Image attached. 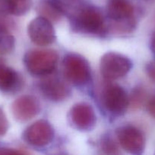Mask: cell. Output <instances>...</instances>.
Returning a JSON list of instances; mask_svg holds the SVG:
<instances>
[{
  "label": "cell",
  "instance_id": "6da1fadb",
  "mask_svg": "<svg viewBox=\"0 0 155 155\" xmlns=\"http://www.w3.org/2000/svg\"><path fill=\"white\" fill-rule=\"evenodd\" d=\"M106 15L112 28L118 33H131L136 27L135 9L129 0H109Z\"/></svg>",
  "mask_w": 155,
  "mask_h": 155
},
{
  "label": "cell",
  "instance_id": "7a4b0ae2",
  "mask_svg": "<svg viewBox=\"0 0 155 155\" xmlns=\"http://www.w3.org/2000/svg\"><path fill=\"white\" fill-rule=\"evenodd\" d=\"M57 52L52 49H33L24 57V63L31 74L46 77L56 69L58 63Z\"/></svg>",
  "mask_w": 155,
  "mask_h": 155
},
{
  "label": "cell",
  "instance_id": "3957f363",
  "mask_svg": "<svg viewBox=\"0 0 155 155\" xmlns=\"http://www.w3.org/2000/svg\"><path fill=\"white\" fill-rule=\"evenodd\" d=\"M74 27L78 32L86 34L100 35L106 30L102 12L93 6L81 7L74 15Z\"/></svg>",
  "mask_w": 155,
  "mask_h": 155
},
{
  "label": "cell",
  "instance_id": "277c9868",
  "mask_svg": "<svg viewBox=\"0 0 155 155\" xmlns=\"http://www.w3.org/2000/svg\"><path fill=\"white\" fill-rule=\"evenodd\" d=\"M132 68L130 59L123 54L109 51L100 58V70L106 80H115L127 75Z\"/></svg>",
  "mask_w": 155,
  "mask_h": 155
},
{
  "label": "cell",
  "instance_id": "5b68a950",
  "mask_svg": "<svg viewBox=\"0 0 155 155\" xmlns=\"http://www.w3.org/2000/svg\"><path fill=\"white\" fill-rule=\"evenodd\" d=\"M62 67L64 76L72 84L81 86L90 80L91 67L83 56L75 53L67 54L64 57Z\"/></svg>",
  "mask_w": 155,
  "mask_h": 155
},
{
  "label": "cell",
  "instance_id": "8992f818",
  "mask_svg": "<svg viewBox=\"0 0 155 155\" xmlns=\"http://www.w3.org/2000/svg\"><path fill=\"white\" fill-rule=\"evenodd\" d=\"M54 135V129L51 124L46 120H40L27 127L22 138L30 145L42 148L53 142Z\"/></svg>",
  "mask_w": 155,
  "mask_h": 155
},
{
  "label": "cell",
  "instance_id": "52a82bcc",
  "mask_svg": "<svg viewBox=\"0 0 155 155\" xmlns=\"http://www.w3.org/2000/svg\"><path fill=\"white\" fill-rule=\"evenodd\" d=\"M102 101L107 111L117 116L124 114L129 106L127 92L118 85H109L104 88Z\"/></svg>",
  "mask_w": 155,
  "mask_h": 155
},
{
  "label": "cell",
  "instance_id": "ba28073f",
  "mask_svg": "<svg viewBox=\"0 0 155 155\" xmlns=\"http://www.w3.org/2000/svg\"><path fill=\"white\" fill-rule=\"evenodd\" d=\"M117 140L125 151L132 154H141L145 148V139L141 130L132 126H123L115 132Z\"/></svg>",
  "mask_w": 155,
  "mask_h": 155
},
{
  "label": "cell",
  "instance_id": "9c48e42d",
  "mask_svg": "<svg viewBox=\"0 0 155 155\" xmlns=\"http://www.w3.org/2000/svg\"><path fill=\"white\" fill-rule=\"evenodd\" d=\"M27 34L32 42L39 46H46L56 40V32L51 21L39 16L27 26Z\"/></svg>",
  "mask_w": 155,
  "mask_h": 155
},
{
  "label": "cell",
  "instance_id": "30bf717a",
  "mask_svg": "<svg viewBox=\"0 0 155 155\" xmlns=\"http://www.w3.org/2000/svg\"><path fill=\"white\" fill-rule=\"evenodd\" d=\"M68 119L74 128L80 131H90L96 125L97 117L92 106L81 102L72 106L68 113Z\"/></svg>",
  "mask_w": 155,
  "mask_h": 155
},
{
  "label": "cell",
  "instance_id": "8fae6325",
  "mask_svg": "<svg viewBox=\"0 0 155 155\" xmlns=\"http://www.w3.org/2000/svg\"><path fill=\"white\" fill-rule=\"evenodd\" d=\"M12 115L18 122H27L37 116L41 110L40 101L33 95H22L13 101L11 106Z\"/></svg>",
  "mask_w": 155,
  "mask_h": 155
},
{
  "label": "cell",
  "instance_id": "7c38bea8",
  "mask_svg": "<svg viewBox=\"0 0 155 155\" xmlns=\"http://www.w3.org/2000/svg\"><path fill=\"white\" fill-rule=\"evenodd\" d=\"M41 93L47 99L59 102L66 99L70 95L69 89L56 77H45L39 83Z\"/></svg>",
  "mask_w": 155,
  "mask_h": 155
},
{
  "label": "cell",
  "instance_id": "4fadbf2b",
  "mask_svg": "<svg viewBox=\"0 0 155 155\" xmlns=\"http://www.w3.org/2000/svg\"><path fill=\"white\" fill-rule=\"evenodd\" d=\"M21 79L12 68L0 63V91L6 93L18 90L21 86Z\"/></svg>",
  "mask_w": 155,
  "mask_h": 155
},
{
  "label": "cell",
  "instance_id": "5bb4252c",
  "mask_svg": "<svg viewBox=\"0 0 155 155\" xmlns=\"http://www.w3.org/2000/svg\"><path fill=\"white\" fill-rule=\"evenodd\" d=\"M36 11L40 16L51 22L59 21L64 15L56 0H42L38 4Z\"/></svg>",
  "mask_w": 155,
  "mask_h": 155
},
{
  "label": "cell",
  "instance_id": "9a60e30c",
  "mask_svg": "<svg viewBox=\"0 0 155 155\" xmlns=\"http://www.w3.org/2000/svg\"><path fill=\"white\" fill-rule=\"evenodd\" d=\"M30 0H0V9L7 15L21 16L29 12Z\"/></svg>",
  "mask_w": 155,
  "mask_h": 155
},
{
  "label": "cell",
  "instance_id": "2e32d148",
  "mask_svg": "<svg viewBox=\"0 0 155 155\" xmlns=\"http://www.w3.org/2000/svg\"><path fill=\"white\" fill-rule=\"evenodd\" d=\"M15 45V38L9 31V28L0 27V54L12 52Z\"/></svg>",
  "mask_w": 155,
  "mask_h": 155
},
{
  "label": "cell",
  "instance_id": "e0dca14e",
  "mask_svg": "<svg viewBox=\"0 0 155 155\" xmlns=\"http://www.w3.org/2000/svg\"><path fill=\"white\" fill-rule=\"evenodd\" d=\"M65 15H75L81 8L80 0H56Z\"/></svg>",
  "mask_w": 155,
  "mask_h": 155
},
{
  "label": "cell",
  "instance_id": "ac0fdd59",
  "mask_svg": "<svg viewBox=\"0 0 155 155\" xmlns=\"http://www.w3.org/2000/svg\"><path fill=\"white\" fill-rule=\"evenodd\" d=\"M145 91L141 88L135 89L132 92V95L129 97V105H132L133 108H139L144 104L146 100Z\"/></svg>",
  "mask_w": 155,
  "mask_h": 155
},
{
  "label": "cell",
  "instance_id": "d6986e66",
  "mask_svg": "<svg viewBox=\"0 0 155 155\" xmlns=\"http://www.w3.org/2000/svg\"><path fill=\"white\" fill-rule=\"evenodd\" d=\"M101 148L106 154H117L119 153L116 144L109 137H106L102 139Z\"/></svg>",
  "mask_w": 155,
  "mask_h": 155
},
{
  "label": "cell",
  "instance_id": "ffe728a7",
  "mask_svg": "<svg viewBox=\"0 0 155 155\" xmlns=\"http://www.w3.org/2000/svg\"><path fill=\"white\" fill-rule=\"evenodd\" d=\"M9 130V121L2 109L0 108V136L6 134Z\"/></svg>",
  "mask_w": 155,
  "mask_h": 155
},
{
  "label": "cell",
  "instance_id": "44dd1931",
  "mask_svg": "<svg viewBox=\"0 0 155 155\" xmlns=\"http://www.w3.org/2000/svg\"><path fill=\"white\" fill-rule=\"evenodd\" d=\"M27 152L20 149L9 148H0V154H26Z\"/></svg>",
  "mask_w": 155,
  "mask_h": 155
},
{
  "label": "cell",
  "instance_id": "7402d4cb",
  "mask_svg": "<svg viewBox=\"0 0 155 155\" xmlns=\"http://www.w3.org/2000/svg\"><path fill=\"white\" fill-rule=\"evenodd\" d=\"M146 73L152 80L155 81V60L149 62L146 66Z\"/></svg>",
  "mask_w": 155,
  "mask_h": 155
},
{
  "label": "cell",
  "instance_id": "603a6c76",
  "mask_svg": "<svg viewBox=\"0 0 155 155\" xmlns=\"http://www.w3.org/2000/svg\"><path fill=\"white\" fill-rule=\"evenodd\" d=\"M147 109H148V111L149 113H150V114L153 117L155 118V96L153 97V98L148 101V104H147Z\"/></svg>",
  "mask_w": 155,
  "mask_h": 155
},
{
  "label": "cell",
  "instance_id": "cb8c5ba5",
  "mask_svg": "<svg viewBox=\"0 0 155 155\" xmlns=\"http://www.w3.org/2000/svg\"><path fill=\"white\" fill-rule=\"evenodd\" d=\"M150 48L155 55V32L153 33L151 39H150Z\"/></svg>",
  "mask_w": 155,
  "mask_h": 155
}]
</instances>
